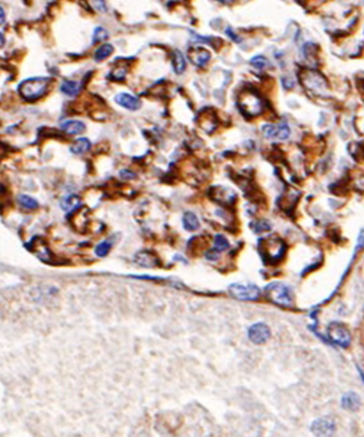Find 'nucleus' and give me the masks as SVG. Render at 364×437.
I'll return each mask as SVG.
<instances>
[{
    "instance_id": "nucleus-18",
    "label": "nucleus",
    "mask_w": 364,
    "mask_h": 437,
    "mask_svg": "<svg viewBox=\"0 0 364 437\" xmlns=\"http://www.w3.org/2000/svg\"><path fill=\"white\" fill-rule=\"evenodd\" d=\"M91 147V142L88 140V138L83 137V138H78V140H75L73 143L72 148H70V152L73 154H76V156H80V154L86 153Z\"/></svg>"
},
{
    "instance_id": "nucleus-7",
    "label": "nucleus",
    "mask_w": 364,
    "mask_h": 437,
    "mask_svg": "<svg viewBox=\"0 0 364 437\" xmlns=\"http://www.w3.org/2000/svg\"><path fill=\"white\" fill-rule=\"evenodd\" d=\"M302 81L303 84H304V86H306L309 90H313L316 94L325 93V90H327L326 80H325L324 77L318 72H313V70L304 72Z\"/></svg>"
},
{
    "instance_id": "nucleus-4",
    "label": "nucleus",
    "mask_w": 364,
    "mask_h": 437,
    "mask_svg": "<svg viewBox=\"0 0 364 437\" xmlns=\"http://www.w3.org/2000/svg\"><path fill=\"white\" fill-rule=\"evenodd\" d=\"M239 106L240 110L249 117L258 116L263 110L262 100L258 95L252 92H244L239 97Z\"/></svg>"
},
{
    "instance_id": "nucleus-9",
    "label": "nucleus",
    "mask_w": 364,
    "mask_h": 437,
    "mask_svg": "<svg viewBox=\"0 0 364 437\" xmlns=\"http://www.w3.org/2000/svg\"><path fill=\"white\" fill-rule=\"evenodd\" d=\"M263 134L266 138L270 140H284L290 136V128L288 125H266L262 128Z\"/></svg>"
},
{
    "instance_id": "nucleus-1",
    "label": "nucleus",
    "mask_w": 364,
    "mask_h": 437,
    "mask_svg": "<svg viewBox=\"0 0 364 437\" xmlns=\"http://www.w3.org/2000/svg\"><path fill=\"white\" fill-rule=\"evenodd\" d=\"M287 247L281 238L276 235L263 238L260 240V252L266 263L277 264L283 259Z\"/></svg>"
},
{
    "instance_id": "nucleus-22",
    "label": "nucleus",
    "mask_w": 364,
    "mask_h": 437,
    "mask_svg": "<svg viewBox=\"0 0 364 437\" xmlns=\"http://www.w3.org/2000/svg\"><path fill=\"white\" fill-rule=\"evenodd\" d=\"M113 53V46L110 43H104L102 46H100L99 48L95 52V59L97 62H101L104 59H106L107 57H110Z\"/></svg>"
},
{
    "instance_id": "nucleus-24",
    "label": "nucleus",
    "mask_w": 364,
    "mask_h": 437,
    "mask_svg": "<svg viewBox=\"0 0 364 437\" xmlns=\"http://www.w3.org/2000/svg\"><path fill=\"white\" fill-rule=\"evenodd\" d=\"M250 64L256 68V69H263V68H266L268 65V61L263 56H255L250 61Z\"/></svg>"
},
{
    "instance_id": "nucleus-5",
    "label": "nucleus",
    "mask_w": 364,
    "mask_h": 437,
    "mask_svg": "<svg viewBox=\"0 0 364 437\" xmlns=\"http://www.w3.org/2000/svg\"><path fill=\"white\" fill-rule=\"evenodd\" d=\"M327 338L341 347H348L352 343L349 330L341 323H331L327 327Z\"/></svg>"
},
{
    "instance_id": "nucleus-30",
    "label": "nucleus",
    "mask_w": 364,
    "mask_h": 437,
    "mask_svg": "<svg viewBox=\"0 0 364 437\" xmlns=\"http://www.w3.org/2000/svg\"><path fill=\"white\" fill-rule=\"evenodd\" d=\"M121 175H122V176H123V175H126V179H132V177L134 176V174L133 172H128V170H123V172H121Z\"/></svg>"
},
{
    "instance_id": "nucleus-19",
    "label": "nucleus",
    "mask_w": 364,
    "mask_h": 437,
    "mask_svg": "<svg viewBox=\"0 0 364 437\" xmlns=\"http://www.w3.org/2000/svg\"><path fill=\"white\" fill-rule=\"evenodd\" d=\"M61 92L67 96H76L80 92V84L74 80H64L61 85Z\"/></svg>"
},
{
    "instance_id": "nucleus-21",
    "label": "nucleus",
    "mask_w": 364,
    "mask_h": 437,
    "mask_svg": "<svg viewBox=\"0 0 364 437\" xmlns=\"http://www.w3.org/2000/svg\"><path fill=\"white\" fill-rule=\"evenodd\" d=\"M79 204H80V197L76 195L65 196L64 199L61 201V207H62V209L65 211V212L73 211V209L76 208Z\"/></svg>"
},
{
    "instance_id": "nucleus-12",
    "label": "nucleus",
    "mask_w": 364,
    "mask_h": 437,
    "mask_svg": "<svg viewBox=\"0 0 364 437\" xmlns=\"http://www.w3.org/2000/svg\"><path fill=\"white\" fill-rule=\"evenodd\" d=\"M116 104H118L121 108L127 109L129 111H136L139 110L140 106H142V101H140L138 97L133 96L131 94H127V93H120L115 96Z\"/></svg>"
},
{
    "instance_id": "nucleus-28",
    "label": "nucleus",
    "mask_w": 364,
    "mask_h": 437,
    "mask_svg": "<svg viewBox=\"0 0 364 437\" xmlns=\"http://www.w3.org/2000/svg\"><path fill=\"white\" fill-rule=\"evenodd\" d=\"M225 32H227V35L229 36V37L233 38V40L235 41V42H240V38H239V36L235 35V33H234V31L231 29H227V31H225Z\"/></svg>"
},
{
    "instance_id": "nucleus-26",
    "label": "nucleus",
    "mask_w": 364,
    "mask_h": 437,
    "mask_svg": "<svg viewBox=\"0 0 364 437\" xmlns=\"http://www.w3.org/2000/svg\"><path fill=\"white\" fill-rule=\"evenodd\" d=\"M110 250H111V243L110 242H102L97 245L96 249H95V252H96L97 256H101L102 258V256H106V255L110 252Z\"/></svg>"
},
{
    "instance_id": "nucleus-11",
    "label": "nucleus",
    "mask_w": 364,
    "mask_h": 437,
    "mask_svg": "<svg viewBox=\"0 0 364 437\" xmlns=\"http://www.w3.org/2000/svg\"><path fill=\"white\" fill-rule=\"evenodd\" d=\"M188 57H190L191 62L199 68L206 67L211 61V53L203 47H192V48H190Z\"/></svg>"
},
{
    "instance_id": "nucleus-15",
    "label": "nucleus",
    "mask_w": 364,
    "mask_h": 437,
    "mask_svg": "<svg viewBox=\"0 0 364 437\" xmlns=\"http://www.w3.org/2000/svg\"><path fill=\"white\" fill-rule=\"evenodd\" d=\"M227 249H229V242H228L225 236L223 235H217L214 240V248L213 250L207 252V259L208 260H215L218 258V252L225 251Z\"/></svg>"
},
{
    "instance_id": "nucleus-10",
    "label": "nucleus",
    "mask_w": 364,
    "mask_h": 437,
    "mask_svg": "<svg viewBox=\"0 0 364 437\" xmlns=\"http://www.w3.org/2000/svg\"><path fill=\"white\" fill-rule=\"evenodd\" d=\"M310 430L316 436H332L336 431V425L330 419L321 418L314 421Z\"/></svg>"
},
{
    "instance_id": "nucleus-29",
    "label": "nucleus",
    "mask_w": 364,
    "mask_h": 437,
    "mask_svg": "<svg viewBox=\"0 0 364 437\" xmlns=\"http://www.w3.org/2000/svg\"><path fill=\"white\" fill-rule=\"evenodd\" d=\"M6 20V15H5V11H4L3 6H0V25H3Z\"/></svg>"
},
{
    "instance_id": "nucleus-25",
    "label": "nucleus",
    "mask_w": 364,
    "mask_h": 437,
    "mask_svg": "<svg viewBox=\"0 0 364 437\" xmlns=\"http://www.w3.org/2000/svg\"><path fill=\"white\" fill-rule=\"evenodd\" d=\"M107 37H108V32L104 29V27L99 26L94 30V35H92V40H94V42H102V41L107 40Z\"/></svg>"
},
{
    "instance_id": "nucleus-14",
    "label": "nucleus",
    "mask_w": 364,
    "mask_h": 437,
    "mask_svg": "<svg viewBox=\"0 0 364 437\" xmlns=\"http://www.w3.org/2000/svg\"><path fill=\"white\" fill-rule=\"evenodd\" d=\"M136 261L139 265L144 266V267H156V266H160V260H159L158 256L150 251H140L139 254H136Z\"/></svg>"
},
{
    "instance_id": "nucleus-31",
    "label": "nucleus",
    "mask_w": 364,
    "mask_h": 437,
    "mask_svg": "<svg viewBox=\"0 0 364 437\" xmlns=\"http://www.w3.org/2000/svg\"><path fill=\"white\" fill-rule=\"evenodd\" d=\"M5 45V36L3 32H0V47H4Z\"/></svg>"
},
{
    "instance_id": "nucleus-13",
    "label": "nucleus",
    "mask_w": 364,
    "mask_h": 437,
    "mask_svg": "<svg viewBox=\"0 0 364 437\" xmlns=\"http://www.w3.org/2000/svg\"><path fill=\"white\" fill-rule=\"evenodd\" d=\"M341 405L342 408L348 411L356 413L362 408V400L361 397L357 394L356 391H347L341 398Z\"/></svg>"
},
{
    "instance_id": "nucleus-27",
    "label": "nucleus",
    "mask_w": 364,
    "mask_h": 437,
    "mask_svg": "<svg viewBox=\"0 0 364 437\" xmlns=\"http://www.w3.org/2000/svg\"><path fill=\"white\" fill-rule=\"evenodd\" d=\"M257 225H258V227H260V228L255 229V231H256V232H257V233H260V232H266V231H270V229H271V225H270V223H268V222H266V220H261V222H258V223H257Z\"/></svg>"
},
{
    "instance_id": "nucleus-23",
    "label": "nucleus",
    "mask_w": 364,
    "mask_h": 437,
    "mask_svg": "<svg viewBox=\"0 0 364 437\" xmlns=\"http://www.w3.org/2000/svg\"><path fill=\"white\" fill-rule=\"evenodd\" d=\"M17 201H19V203L21 204V207H24L25 209H36L38 207V202L36 201L33 197H31V196L20 195Z\"/></svg>"
},
{
    "instance_id": "nucleus-8",
    "label": "nucleus",
    "mask_w": 364,
    "mask_h": 437,
    "mask_svg": "<svg viewBox=\"0 0 364 437\" xmlns=\"http://www.w3.org/2000/svg\"><path fill=\"white\" fill-rule=\"evenodd\" d=\"M249 339L256 345H263L271 339V330L265 323H256L249 329Z\"/></svg>"
},
{
    "instance_id": "nucleus-6",
    "label": "nucleus",
    "mask_w": 364,
    "mask_h": 437,
    "mask_svg": "<svg viewBox=\"0 0 364 437\" xmlns=\"http://www.w3.org/2000/svg\"><path fill=\"white\" fill-rule=\"evenodd\" d=\"M229 293L239 300H257L261 296L260 288L255 284L233 283L229 286Z\"/></svg>"
},
{
    "instance_id": "nucleus-20",
    "label": "nucleus",
    "mask_w": 364,
    "mask_h": 437,
    "mask_svg": "<svg viewBox=\"0 0 364 437\" xmlns=\"http://www.w3.org/2000/svg\"><path fill=\"white\" fill-rule=\"evenodd\" d=\"M182 223H183V227H185L186 231L188 232H195L199 228L198 218L196 217L195 213L192 212H186L185 215H183Z\"/></svg>"
},
{
    "instance_id": "nucleus-16",
    "label": "nucleus",
    "mask_w": 364,
    "mask_h": 437,
    "mask_svg": "<svg viewBox=\"0 0 364 437\" xmlns=\"http://www.w3.org/2000/svg\"><path fill=\"white\" fill-rule=\"evenodd\" d=\"M85 124L81 121H78V120H67V121L62 122L61 125V128L68 134H72V136H75V134H80L85 131Z\"/></svg>"
},
{
    "instance_id": "nucleus-3",
    "label": "nucleus",
    "mask_w": 364,
    "mask_h": 437,
    "mask_svg": "<svg viewBox=\"0 0 364 437\" xmlns=\"http://www.w3.org/2000/svg\"><path fill=\"white\" fill-rule=\"evenodd\" d=\"M48 78H30L21 81L19 85V94L26 101H36L46 94L48 89Z\"/></svg>"
},
{
    "instance_id": "nucleus-17",
    "label": "nucleus",
    "mask_w": 364,
    "mask_h": 437,
    "mask_svg": "<svg viewBox=\"0 0 364 437\" xmlns=\"http://www.w3.org/2000/svg\"><path fill=\"white\" fill-rule=\"evenodd\" d=\"M172 67L176 74H182L186 70V59L179 49L172 52Z\"/></svg>"
},
{
    "instance_id": "nucleus-2",
    "label": "nucleus",
    "mask_w": 364,
    "mask_h": 437,
    "mask_svg": "<svg viewBox=\"0 0 364 437\" xmlns=\"http://www.w3.org/2000/svg\"><path fill=\"white\" fill-rule=\"evenodd\" d=\"M265 295L267 299L276 306L289 308L294 304V296H293L292 290L279 282H273V283L268 284L265 288Z\"/></svg>"
}]
</instances>
